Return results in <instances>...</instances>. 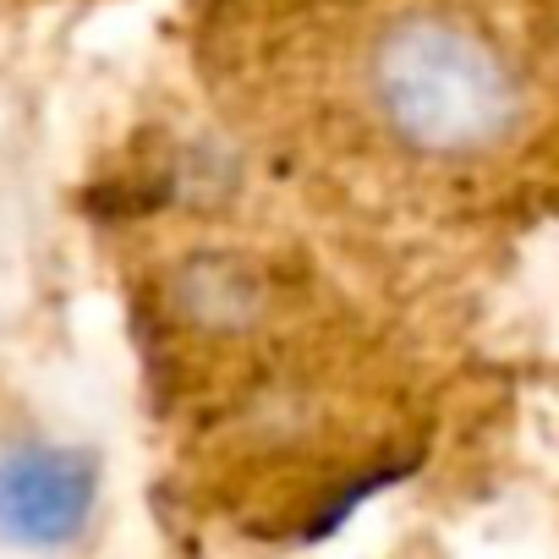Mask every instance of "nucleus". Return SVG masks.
<instances>
[{
  "instance_id": "1",
  "label": "nucleus",
  "mask_w": 559,
  "mask_h": 559,
  "mask_svg": "<svg viewBox=\"0 0 559 559\" xmlns=\"http://www.w3.org/2000/svg\"><path fill=\"white\" fill-rule=\"evenodd\" d=\"M203 50L269 148L357 187L472 203L548 148V0H214Z\"/></svg>"
},
{
  "instance_id": "2",
  "label": "nucleus",
  "mask_w": 559,
  "mask_h": 559,
  "mask_svg": "<svg viewBox=\"0 0 559 559\" xmlns=\"http://www.w3.org/2000/svg\"><path fill=\"white\" fill-rule=\"evenodd\" d=\"M94 510V472L72 450H17L0 461V537L17 548H67Z\"/></svg>"
}]
</instances>
